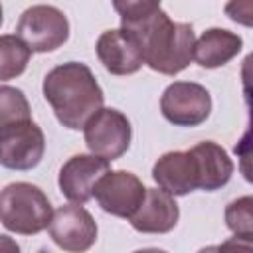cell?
I'll return each instance as SVG.
<instances>
[{
    "label": "cell",
    "mask_w": 253,
    "mask_h": 253,
    "mask_svg": "<svg viewBox=\"0 0 253 253\" xmlns=\"http://www.w3.org/2000/svg\"><path fill=\"white\" fill-rule=\"evenodd\" d=\"M42 89L57 121L69 130L83 128L89 117L105 103L103 89L93 71L79 61H67L47 71Z\"/></svg>",
    "instance_id": "1"
},
{
    "label": "cell",
    "mask_w": 253,
    "mask_h": 253,
    "mask_svg": "<svg viewBox=\"0 0 253 253\" xmlns=\"http://www.w3.org/2000/svg\"><path fill=\"white\" fill-rule=\"evenodd\" d=\"M134 32L144 65L162 75H176L184 71L194 57V30L186 22H174L162 10L154 12L150 18L134 24L123 26Z\"/></svg>",
    "instance_id": "2"
},
{
    "label": "cell",
    "mask_w": 253,
    "mask_h": 253,
    "mask_svg": "<svg viewBox=\"0 0 253 253\" xmlns=\"http://www.w3.org/2000/svg\"><path fill=\"white\" fill-rule=\"evenodd\" d=\"M53 215L49 198L30 182H12L0 190V223L18 235L43 231Z\"/></svg>",
    "instance_id": "3"
},
{
    "label": "cell",
    "mask_w": 253,
    "mask_h": 253,
    "mask_svg": "<svg viewBox=\"0 0 253 253\" xmlns=\"http://www.w3.org/2000/svg\"><path fill=\"white\" fill-rule=\"evenodd\" d=\"M16 36L36 53L59 49L69 38L67 16L47 4H38L22 12L16 24Z\"/></svg>",
    "instance_id": "4"
},
{
    "label": "cell",
    "mask_w": 253,
    "mask_h": 253,
    "mask_svg": "<svg viewBox=\"0 0 253 253\" xmlns=\"http://www.w3.org/2000/svg\"><path fill=\"white\" fill-rule=\"evenodd\" d=\"M83 138L93 154L111 162L128 150L132 140V126L126 115L121 111L101 107L83 125Z\"/></svg>",
    "instance_id": "5"
},
{
    "label": "cell",
    "mask_w": 253,
    "mask_h": 253,
    "mask_svg": "<svg viewBox=\"0 0 253 253\" xmlns=\"http://www.w3.org/2000/svg\"><path fill=\"white\" fill-rule=\"evenodd\" d=\"M160 113L176 126H198L211 113V97L200 83L174 81L160 97Z\"/></svg>",
    "instance_id": "6"
},
{
    "label": "cell",
    "mask_w": 253,
    "mask_h": 253,
    "mask_svg": "<svg viewBox=\"0 0 253 253\" xmlns=\"http://www.w3.org/2000/svg\"><path fill=\"white\" fill-rule=\"evenodd\" d=\"M144 192L146 188L140 178L126 170L105 172L93 188V196L101 210L123 219H128L134 213L144 198Z\"/></svg>",
    "instance_id": "7"
},
{
    "label": "cell",
    "mask_w": 253,
    "mask_h": 253,
    "mask_svg": "<svg viewBox=\"0 0 253 253\" xmlns=\"http://www.w3.org/2000/svg\"><path fill=\"white\" fill-rule=\"evenodd\" d=\"M43 152L45 136L34 121L16 125L0 132V164L8 170H32L42 162Z\"/></svg>",
    "instance_id": "8"
},
{
    "label": "cell",
    "mask_w": 253,
    "mask_h": 253,
    "mask_svg": "<svg viewBox=\"0 0 253 253\" xmlns=\"http://www.w3.org/2000/svg\"><path fill=\"white\" fill-rule=\"evenodd\" d=\"M49 237L63 251H87L97 241V223L81 204H65L57 208L47 225Z\"/></svg>",
    "instance_id": "9"
},
{
    "label": "cell",
    "mask_w": 253,
    "mask_h": 253,
    "mask_svg": "<svg viewBox=\"0 0 253 253\" xmlns=\"http://www.w3.org/2000/svg\"><path fill=\"white\" fill-rule=\"evenodd\" d=\"M95 49L103 67L113 75H130L144 65L142 49L134 32L123 26L103 32Z\"/></svg>",
    "instance_id": "10"
},
{
    "label": "cell",
    "mask_w": 253,
    "mask_h": 253,
    "mask_svg": "<svg viewBox=\"0 0 253 253\" xmlns=\"http://www.w3.org/2000/svg\"><path fill=\"white\" fill-rule=\"evenodd\" d=\"M109 172V160L97 154H73L59 170V190L75 204H85L93 198V188L97 180Z\"/></svg>",
    "instance_id": "11"
},
{
    "label": "cell",
    "mask_w": 253,
    "mask_h": 253,
    "mask_svg": "<svg viewBox=\"0 0 253 253\" xmlns=\"http://www.w3.org/2000/svg\"><path fill=\"white\" fill-rule=\"evenodd\" d=\"M180 219V208L172 194L162 188H146L140 206L128 217L130 225L140 233H168Z\"/></svg>",
    "instance_id": "12"
},
{
    "label": "cell",
    "mask_w": 253,
    "mask_h": 253,
    "mask_svg": "<svg viewBox=\"0 0 253 253\" xmlns=\"http://www.w3.org/2000/svg\"><path fill=\"white\" fill-rule=\"evenodd\" d=\"M152 178L164 192L186 196L198 190L196 162L190 150H172L162 154L152 166Z\"/></svg>",
    "instance_id": "13"
},
{
    "label": "cell",
    "mask_w": 253,
    "mask_h": 253,
    "mask_svg": "<svg viewBox=\"0 0 253 253\" xmlns=\"http://www.w3.org/2000/svg\"><path fill=\"white\" fill-rule=\"evenodd\" d=\"M194 162H196V172H198V190L204 192H215L223 188L233 174V162L225 148H221L213 140H204L198 142L196 146L190 148Z\"/></svg>",
    "instance_id": "14"
},
{
    "label": "cell",
    "mask_w": 253,
    "mask_h": 253,
    "mask_svg": "<svg viewBox=\"0 0 253 253\" xmlns=\"http://www.w3.org/2000/svg\"><path fill=\"white\" fill-rule=\"evenodd\" d=\"M243 47L241 36L225 28H210L194 42V57L198 65L215 69L229 63Z\"/></svg>",
    "instance_id": "15"
},
{
    "label": "cell",
    "mask_w": 253,
    "mask_h": 253,
    "mask_svg": "<svg viewBox=\"0 0 253 253\" xmlns=\"http://www.w3.org/2000/svg\"><path fill=\"white\" fill-rule=\"evenodd\" d=\"M32 49L18 36H0V81L22 75L30 63Z\"/></svg>",
    "instance_id": "16"
},
{
    "label": "cell",
    "mask_w": 253,
    "mask_h": 253,
    "mask_svg": "<svg viewBox=\"0 0 253 253\" xmlns=\"http://www.w3.org/2000/svg\"><path fill=\"white\" fill-rule=\"evenodd\" d=\"M32 121V109L26 95L10 85H0V132Z\"/></svg>",
    "instance_id": "17"
},
{
    "label": "cell",
    "mask_w": 253,
    "mask_h": 253,
    "mask_svg": "<svg viewBox=\"0 0 253 253\" xmlns=\"http://www.w3.org/2000/svg\"><path fill=\"white\" fill-rule=\"evenodd\" d=\"M251 206H253L251 196H243V198H237V200L227 204V208H225V225L229 227V231H233L235 237H243V239L251 237V233H253Z\"/></svg>",
    "instance_id": "18"
},
{
    "label": "cell",
    "mask_w": 253,
    "mask_h": 253,
    "mask_svg": "<svg viewBox=\"0 0 253 253\" xmlns=\"http://www.w3.org/2000/svg\"><path fill=\"white\" fill-rule=\"evenodd\" d=\"M123 26H134L160 10V0H113Z\"/></svg>",
    "instance_id": "19"
},
{
    "label": "cell",
    "mask_w": 253,
    "mask_h": 253,
    "mask_svg": "<svg viewBox=\"0 0 253 253\" xmlns=\"http://www.w3.org/2000/svg\"><path fill=\"white\" fill-rule=\"evenodd\" d=\"M225 14L243 26H251V0H229L225 4Z\"/></svg>",
    "instance_id": "20"
},
{
    "label": "cell",
    "mask_w": 253,
    "mask_h": 253,
    "mask_svg": "<svg viewBox=\"0 0 253 253\" xmlns=\"http://www.w3.org/2000/svg\"><path fill=\"white\" fill-rule=\"evenodd\" d=\"M2 247H8V249H12V251H18V249H20V247H18L14 241H10L6 235H0V249H2Z\"/></svg>",
    "instance_id": "21"
},
{
    "label": "cell",
    "mask_w": 253,
    "mask_h": 253,
    "mask_svg": "<svg viewBox=\"0 0 253 253\" xmlns=\"http://www.w3.org/2000/svg\"><path fill=\"white\" fill-rule=\"evenodd\" d=\"M2 22H4V12H2V4H0V26H2Z\"/></svg>",
    "instance_id": "22"
}]
</instances>
